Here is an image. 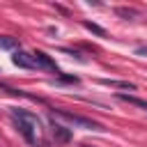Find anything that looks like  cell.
<instances>
[{
    "mask_svg": "<svg viewBox=\"0 0 147 147\" xmlns=\"http://www.w3.org/2000/svg\"><path fill=\"white\" fill-rule=\"evenodd\" d=\"M11 117L21 131V136L32 145V147H46V138H44V129L41 122L34 113L23 110V108H11Z\"/></svg>",
    "mask_w": 147,
    "mask_h": 147,
    "instance_id": "6da1fadb",
    "label": "cell"
},
{
    "mask_svg": "<svg viewBox=\"0 0 147 147\" xmlns=\"http://www.w3.org/2000/svg\"><path fill=\"white\" fill-rule=\"evenodd\" d=\"M103 85H110V87H119V90H136L133 83H122V80H101Z\"/></svg>",
    "mask_w": 147,
    "mask_h": 147,
    "instance_id": "52a82bcc",
    "label": "cell"
},
{
    "mask_svg": "<svg viewBox=\"0 0 147 147\" xmlns=\"http://www.w3.org/2000/svg\"><path fill=\"white\" fill-rule=\"evenodd\" d=\"M51 129H53V136H55V140H60V142H67V140L71 138V133H69V131H67L62 124H55V122H53V124H51Z\"/></svg>",
    "mask_w": 147,
    "mask_h": 147,
    "instance_id": "5b68a950",
    "label": "cell"
},
{
    "mask_svg": "<svg viewBox=\"0 0 147 147\" xmlns=\"http://www.w3.org/2000/svg\"><path fill=\"white\" fill-rule=\"evenodd\" d=\"M11 62H14L16 67H21V69H37L32 53H25V51H14V55H11Z\"/></svg>",
    "mask_w": 147,
    "mask_h": 147,
    "instance_id": "3957f363",
    "label": "cell"
},
{
    "mask_svg": "<svg viewBox=\"0 0 147 147\" xmlns=\"http://www.w3.org/2000/svg\"><path fill=\"white\" fill-rule=\"evenodd\" d=\"M85 28H87V30H92V32H96L99 37H106V30H101V28H99V25H94V23H85Z\"/></svg>",
    "mask_w": 147,
    "mask_h": 147,
    "instance_id": "9c48e42d",
    "label": "cell"
},
{
    "mask_svg": "<svg viewBox=\"0 0 147 147\" xmlns=\"http://www.w3.org/2000/svg\"><path fill=\"white\" fill-rule=\"evenodd\" d=\"M122 101H126V103H133V106H138V108H145L147 110V101H142V99H136V96H129V94H117Z\"/></svg>",
    "mask_w": 147,
    "mask_h": 147,
    "instance_id": "8992f818",
    "label": "cell"
},
{
    "mask_svg": "<svg viewBox=\"0 0 147 147\" xmlns=\"http://www.w3.org/2000/svg\"><path fill=\"white\" fill-rule=\"evenodd\" d=\"M32 57H34V64H37V69H48V71H55L57 74V67H55V62L44 53V51H34L32 53Z\"/></svg>",
    "mask_w": 147,
    "mask_h": 147,
    "instance_id": "277c9868",
    "label": "cell"
},
{
    "mask_svg": "<svg viewBox=\"0 0 147 147\" xmlns=\"http://www.w3.org/2000/svg\"><path fill=\"white\" fill-rule=\"evenodd\" d=\"M83 147H90V145H83Z\"/></svg>",
    "mask_w": 147,
    "mask_h": 147,
    "instance_id": "8fae6325",
    "label": "cell"
},
{
    "mask_svg": "<svg viewBox=\"0 0 147 147\" xmlns=\"http://www.w3.org/2000/svg\"><path fill=\"white\" fill-rule=\"evenodd\" d=\"M0 46H2V48H16V39H11V37H0Z\"/></svg>",
    "mask_w": 147,
    "mask_h": 147,
    "instance_id": "ba28073f",
    "label": "cell"
},
{
    "mask_svg": "<svg viewBox=\"0 0 147 147\" xmlns=\"http://www.w3.org/2000/svg\"><path fill=\"white\" fill-rule=\"evenodd\" d=\"M53 115L62 117L64 122H69V124H74V126H78V129H87V131H103V126H101L99 122L87 119V117H80V115H71V113H67V110H55Z\"/></svg>",
    "mask_w": 147,
    "mask_h": 147,
    "instance_id": "7a4b0ae2",
    "label": "cell"
},
{
    "mask_svg": "<svg viewBox=\"0 0 147 147\" xmlns=\"http://www.w3.org/2000/svg\"><path fill=\"white\" fill-rule=\"evenodd\" d=\"M117 14H119V16H126V18H129V16H136L133 9H124V7H117Z\"/></svg>",
    "mask_w": 147,
    "mask_h": 147,
    "instance_id": "30bf717a",
    "label": "cell"
}]
</instances>
